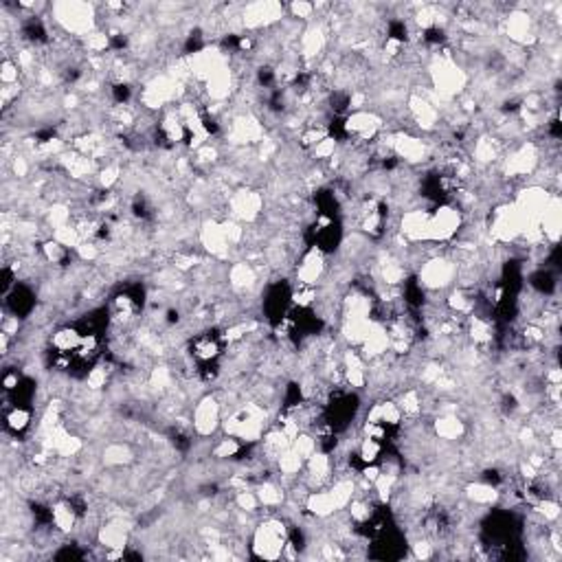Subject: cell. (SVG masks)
<instances>
[{
    "mask_svg": "<svg viewBox=\"0 0 562 562\" xmlns=\"http://www.w3.org/2000/svg\"><path fill=\"white\" fill-rule=\"evenodd\" d=\"M51 14L66 36H77L81 40L91 36L97 26L95 7L88 3H55L51 7Z\"/></svg>",
    "mask_w": 562,
    "mask_h": 562,
    "instance_id": "cell-1",
    "label": "cell"
},
{
    "mask_svg": "<svg viewBox=\"0 0 562 562\" xmlns=\"http://www.w3.org/2000/svg\"><path fill=\"white\" fill-rule=\"evenodd\" d=\"M288 543V527L281 518H264L253 531V553L261 560H277L283 556Z\"/></svg>",
    "mask_w": 562,
    "mask_h": 562,
    "instance_id": "cell-2",
    "label": "cell"
},
{
    "mask_svg": "<svg viewBox=\"0 0 562 562\" xmlns=\"http://www.w3.org/2000/svg\"><path fill=\"white\" fill-rule=\"evenodd\" d=\"M523 229H525V222L512 202H501L498 206H494L490 224H488V233L494 242H503V244L516 242L523 235Z\"/></svg>",
    "mask_w": 562,
    "mask_h": 562,
    "instance_id": "cell-3",
    "label": "cell"
},
{
    "mask_svg": "<svg viewBox=\"0 0 562 562\" xmlns=\"http://www.w3.org/2000/svg\"><path fill=\"white\" fill-rule=\"evenodd\" d=\"M418 279H420V286L428 292L446 290L457 279V266L448 255H433L422 264Z\"/></svg>",
    "mask_w": 562,
    "mask_h": 562,
    "instance_id": "cell-4",
    "label": "cell"
},
{
    "mask_svg": "<svg viewBox=\"0 0 562 562\" xmlns=\"http://www.w3.org/2000/svg\"><path fill=\"white\" fill-rule=\"evenodd\" d=\"M461 226H463V211H459L455 204H441L431 214L426 242L431 244L451 242Z\"/></svg>",
    "mask_w": 562,
    "mask_h": 562,
    "instance_id": "cell-5",
    "label": "cell"
},
{
    "mask_svg": "<svg viewBox=\"0 0 562 562\" xmlns=\"http://www.w3.org/2000/svg\"><path fill=\"white\" fill-rule=\"evenodd\" d=\"M194 431L200 437H211L222 426V404L220 398L214 393H206L198 400L191 418Z\"/></svg>",
    "mask_w": 562,
    "mask_h": 562,
    "instance_id": "cell-6",
    "label": "cell"
},
{
    "mask_svg": "<svg viewBox=\"0 0 562 562\" xmlns=\"http://www.w3.org/2000/svg\"><path fill=\"white\" fill-rule=\"evenodd\" d=\"M229 214L240 222H255L264 214V194L251 187H242L229 198Z\"/></svg>",
    "mask_w": 562,
    "mask_h": 562,
    "instance_id": "cell-7",
    "label": "cell"
},
{
    "mask_svg": "<svg viewBox=\"0 0 562 562\" xmlns=\"http://www.w3.org/2000/svg\"><path fill=\"white\" fill-rule=\"evenodd\" d=\"M391 152L408 165H420L431 156V145L408 132H393Z\"/></svg>",
    "mask_w": 562,
    "mask_h": 562,
    "instance_id": "cell-8",
    "label": "cell"
},
{
    "mask_svg": "<svg viewBox=\"0 0 562 562\" xmlns=\"http://www.w3.org/2000/svg\"><path fill=\"white\" fill-rule=\"evenodd\" d=\"M506 36L516 46H527V44L538 42V34L534 29V18L523 9L510 11V16L506 18Z\"/></svg>",
    "mask_w": 562,
    "mask_h": 562,
    "instance_id": "cell-9",
    "label": "cell"
},
{
    "mask_svg": "<svg viewBox=\"0 0 562 562\" xmlns=\"http://www.w3.org/2000/svg\"><path fill=\"white\" fill-rule=\"evenodd\" d=\"M242 26L246 29H269L273 24H279L283 18V5L279 3H255L249 5L242 14Z\"/></svg>",
    "mask_w": 562,
    "mask_h": 562,
    "instance_id": "cell-10",
    "label": "cell"
},
{
    "mask_svg": "<svg viewBox=\"0 0 562 562\" xmlns=\"http://www.w3.org/2000/svg\"><path fill=\"white\" fill-rule=\"evenodd\" d=\"M198 240L200 244L204 246V251L209 253L211 257L216 259H226L229 257V242L222 233V226H220V220H204L198 229Z\"/></svg>",
    "mask_w": 562,
    "mask_h": 562,
    "instance_id": "cell-11",
    "label": "cell"
},
{
    "mask_svg": "<svg viewBox=\"0 0 562 562\" xmlns=\"http://www.w3.org/2000/svg\"><path fill=\"white\" fill-rule=\"evenodd\" d=\"M389 347H391V338H389L387 325H384L382 321H371V328H369L365 341L361 343L363 361H378L382 356H387Z\"/></svg>",
    "mask_w": 562,
    "mask_h": 562,
    "instance_id": "cell-12",
    "label": "cell"
},
{
    "mask_svg": "<svg viewBox=\"0 0 562 562\" xmlns=\"http://www.w3.org/2000/svg\"><path fill=\"white\" fill-rule=\"evenodd\" d=\"M428 222H431V214L426 209H411L402 214L398 229L408 242H426Z\"/></svg>",
    "mask_w": 562,
    "mask_h": 562,
    "instance_id": "cell-13",
    "label": "cell"
},
{
    "mask_svg": "<svg viewBox=\"0 0 562 562\" xmlns=\"http://www.w3.org/2000/svg\"><path fill=\"white\" fill-rule=\"evenodd\" d=\"M325 271H328V264H325V255L321 249H310L303 257H301V266L297 269V281L299 286H312L316 288V283L323 279Z\"/></svg>",
    "mask_w": 562,
    "mask_h": 562,
    "instance_id": "cell-14",
    "label": "cell"
},
{
    "mask_svg": "<svg viewBox=\"0 0 562 562\" xmlns=\"http://www.w3.org/2000/svg\"><path fill=\"white\" fill-rule=\"evenodd\" d=\"M97 541L99 545H104L106 549H116L124 551L130 543V527L128 523H124V518H112L108 523H104L97 529Z\"/></svg>",
    "mask_w": 562,
    "mask_h": 562,
    "instance_id": "cell-15",
    "label": "cell"
},
{
    "mask_svg": "<svg viewBox=\"0 0 562 562\" xmlns=\"http://www.w3.org/2000/svg\"><path fill=\"white\" fill-rule=\"evenodd\" d=\"M538 226H541V233L545 242H549L551 246L558 244L560 240V229H562V204H560V198L558 194H553L545 206V211L538 220Z\"/></svg>",
    "mask_w": 562,
    "mask_h": 562,
    "instance_id": "cell-16",
    "label": "cell"
},
{
    "mask_svg": "<svg viewBox=\"0 0 562 562\" xmlns=\"http://www.w3.org/2000/svg\"><path fill=\"white\" fill-rule=\"evenodd\" d=\"M328 46V31L323 24H310L301 36V57L316 60V57Z\"/></svg>",
    "mask_w": 562,
    "mask_h": 562,
    "instance_id": "cell-17",
    "label": "cell"
},
{
    "mask_svg": "<svg viewBox=\"0 0 562 562\" xmlns=\"http://www.w3.org/2000/svg\"><path fill=\"white\" fill-rule=\"evenodd\" d=\"M229 286L238 292H246V290H253L255 283H257V271L251 261H235L231 269H229Z\"/></svg>",
    "mask_w": 562,
    "mask_h": 562,
    "instance_id": "cell-18",
    "label": "cell"
},
{
    "mask_svg": "<svg viewBox=\"0 0 562 562\" xmlns=\"http://www.w3.org/2000/svg\"><path fill=\"white\" fill-rule=\"evenodd\" d=\"M433 433L443 441H457L466 435V422L457 418V413H443V416L435 418Z\"/></svg>",
    "mask_w": 562,
    "mask_h": 562,
    "instance_id": "cell-19",
    "label": "cell"
},
{
    "mask_svg": "<svg viewBox=\"0 0 562 562\" xmlns=\"http://www.w3.org/2000/svg\"><path fill=\"white\" fill-rule=\"evenodd\" d=\"M463 494L470 503H475V506H481V508L494 506V503H498V498H501V492L496 490V486H492L488 481H470L463 488Z\"/></svg>",
    "mask_w": 562,
    "mask_h": 562,
    "instance_id": "cell-20",
    "label": "cell"
},
{
    "mask_svg": "<svg viewBox=\"0 0 562 562\" xmlns=\"http://www.w3.org/2000/svg\"><path fill=\"white\" fill-rule=\"evenodd\" d=\"M306 510L312 514V516H316V518H330V516H334L338 510H336V506H334V498H332V494L328 492V490H312L310 494H308V498H306Z\"/></svg>",
    "mask_w": 562,
    "mask_h": 562,
    "instance_id": "cell-21",
    "label": "cell"
},
{
    "mask_svg": "<svg viewBox=\"0 0 562 562\" xmlns=\"http://www.w3.org/2000/svg\"><path fill=\"white\" fill-rule=\"evenodd\" d=\"M77 510L71 501H57L53 503L51 508V518H53V525L57 527L60 534H71L77 525Z\"/></svg>",
    "mask_w": 562,
    "mask_h": 562,
    "instance_id": "cell-22",
    "label": "cell"
},
{
    "mask_svg": "<svg viewBox=\"0 0 562 562\" xmlns=\"http://www.w3.org/2000/svg\"><path fill=\"white\" fill-rule=\"evenodd\" d=\"M101 461L104 466L108 468H124V466H130L134 461V451L130 443H124V441H112L104 448L101 453Z\"/></svg>",
    "mask_w": 562,
    "mask_h": 562,
    "instance_id": "cell-23",
    "label": "cell"
},
{
    "mask_svg": "<svg viewBox=\"0 0 562 562\" xmlns=\"http://www.w3.org/2000/svg\"><path fill=\"white\" fill-rule=\"evenodd\" d=\"M255 494L259 498V506L264 508H281V503L286 498L283 488L275 481H259Z\"/></svg>",
    "mask_w": 562,
    "mask_h": 562,
    "instance_id": "cell-24",
    "label": "cell"
},
{
    "mask_svg": "<svg viewBox=\"0 0 562 562\" xmlns=\"http://www.w3.org/2000/svg\"><path fill=\"white\" fill-rule=\"evenodd\" d=\"M81 336L84 334H79L75 328H62L53 334L51 345H53V349H57V353H71V351L79 349Z\"/></svg>",
    "mask_w": 562,
    "mask_h": 562,
    "instance_id": "cell-25",
    "label": "cell"
},
{
    "mask_svg": "<svg viewBox=\"0 0 562 562\" xmlns=\"http://www.w3.org/2000/svg\"><path fill=\"white\" fill-rule=\"evenodd\" d=\"M328 492H330L332 498H334L336 510H345V508L349 506V501L356 496V483H353L351 479H347V477H341V479H336V481L328 488Z\"/></svg>",
    "mask_w": 562,
    "mask_h": 562,
    "instance_id": "cell-26",
    "label": "cell"
},
{
    "mask_svg": "<svg viewBox=\"0 0 562 562\" xmlns=\"http://www.w3.org/2000/svg\"><path fill=\"white\" fill-rule=\"evenodd\" d=\"M46 226L51 229V233L55 229H62V226H69L73 224L71 218H73V211H71V206L66 202H53L49 209H46Z\"/></svg>",
    "mask_w": 562,
    "mask_h": 562,
    "instance_id": "cell-27",
    "label": "cell"
},
{
    "mask_svg": "<svg viewBox=\"0 0 562 562\" xmlns=\"http://www.w3.org/2000/svg\"><path fill=\"white\" fill-rule=\"evenodd\" d=\"M306 466V461L294 453L292 448L283 451L279 457H277V468L281 472V477H288V479H294L301 472V468Z\"/></svg>",
    "mask_w": 562,
    "mask_h": 562,
    "instance_id": "cell-28",
    "label": "cell"
},
{
    "mask_svg": "<svg viewBox=\"0 0 562 562\" xmlns=\"http://www.w3.org/2000/svg\"><path fill=\"white\" fill-rule=\"evenodd\" d=\"M398 406L402 408V416L408 418H418L422 413V396L420 389H406L398 398Z\"/></svg>",
    "mask_w": 562,
    "mask_h": 562,
    "instance_id": "cell-29",
    "label": "cell"
},
{
    "mask_svg": "<svg viewBox=\"0 0 562 562\" xmlns=\"http://www.w3.org/2000/svg\"><path fill=\"white\" fill-rule=\"evenodd\" d=\"M147 382L156 391H169L174 387V371L167 365H156L147 373Z\"/></svg>",
    "mask_w": 562,
    "mask_h": 562,
    "instance_id": "cell-30",
    "label": "cell"
},
{
    "mask_svg": "<svg viewBox=\"0 0 562 562\" xmlns=\"http://www.w3.org/2000/svg\"><path fill=\"white\" fill-rule=\"evenodd\" d=\"M194 356L202 363H209V361H216L220 356V345L218 341H214L211 336H202L196 341L194 345Z\"/></svg>",
    "mask_w": 562,
    "mask_h": 562,
    "instance_id": "cell-31",
    "label": "cell"
},
{
    "mask_svg": "<svg viewBox=\"0 0 562 562\" xmlns=\"http://www.w3.org/2000/svg\"><path fill=\"white\" fill-rule=\"evenodd\" d=\"M51 235H53V240H55V242H60L66 251H75V249L84 242L81 233L75 229V224H69V226H62V229H55Z\"/></svg>",
    "mask_w": 562,
    "mask_h": 562,
    "instance_id": "cell-32",
    "label": "cell"
},
{
    "mask_svg": "<svg viewBox=\"0 0 562 562\" xmlns=\"http://www.w3.org/2000/svg\"><path fill=\"white\" fill-rule=\"evenodd\" d=\"M316 446H318V443H316V437L310 435L308 431H306V433H299L297 437L292 439V443H290V448H292L294 453H297L303 461H308V459L316 453Z\"/></svg>",
    "mask_w": 562,
    "mask_h": 562,
    "instance_id": "cell-33",
    "label": "cell"
},
{
    "mask_svg": "<svg viewBox=\"0 0 562 562\" xmlns=\"http://www.w3.org/2000/svg\"><path fill=\"white\" fill-rule=\"evenodd\" d=\"M121 181V165L119 163H106L97 171V183L101 189H112L116 183Z\"/></svg>",
    "mask_w": 562,
    "mask_h": 562,
    "instance_id": "cell-34",
    "label": "cell"
},
{
    "mask_svg": "<svg viewBox=\"0 0 562 562\" xmlns=\"http://www.w3.org/2000/svg\"><path fill=\"white\" fill-rule=\"evenodd\" d=\"M233 503H235V508H238L240 512H244V514H255L257 508H259V498H257V494L251 492V490H246V488L235 492Z\"/></svg>",
    "mask_w": 562,
    "mask_h": 562,
    "instance_id": "cell-35",
    "label": "cell"
},
{
    "mask_svg": "<svg viewBox=\"0 0 562 562\" xmlns=\"http://www.w3.org/2000/svg\"><path fill=\"white\" fill-rule=\"evenodd\" d=\"M7 428L14 431V433H22L24 428H29V422H31V413L22 406H14L9 413H7Z\"/></svg>",
    "mask_w": 562,
    "mask_h": 562,
    "instance_id": "cell-36",
    "label": "cell"
},
{
    "mask_svg": "<svg viewBox=\"0 0 562 562\" xmlns=\"http://www.w3.org/2000/svg\"><path fill=\"white\" fill-rule=\"evenodd\" d=\"M336 150H338V139L328 134L323 141H318V143L312 147V159H316V161H330V159H334Z\"/></svg>",
    "mask_w": 562,
    "mask_h": 562,
    "instance_id": "cell-37",
    "label": "cell"
},
{
    "mask_svg": "<svg viewBox=\"0 0 562 562\" xmlns=\"http://www.w3.org/2000/svg\"><path fill=\"white\" fill-rule=\"evenodd\" d=\"M382 453V446H380V439H373V437H363L361 443H358V457L363 463H376V459L380 457Z\"/></svg>",
    "mask_w": 562,
    "mask_h": 562,
    "instance_id": "cell-38",
    "label": "cell"
},
{
    "mask_svg": "<svg viewBox=\"0 0 562 562\" xmlns=\"http://www.w3.org/2000/svg\"><path fill=\"white\" fill-rule=\"evenodd\" d=\"M378 406H380V422L382 424L398 426L402 422V408L398 406V402L384 400V402H378Z\"/></svg>",
    "mask_w": 562,
    "mask_h": 562,
    "instance_id": "cell-39",
    "label": "cell"
},
{
    "mask_svg": "<svg viewBox=\"0 0 562 562\" xmlns=\"http://www.w3.org/2000/svg\"><path fill=\"white\" fill-rule=\"evenodd\" d=\"M242 451V441L238 439V437H224V439H220L218 441V446L214 448V457H218V459H231V457H235Z\"/></svg>",
    "mask_w": 562,
    "mask_h": 562,
    "instance_id": "cell-40",
    "label": "cell"
},
{
    "mask_svg": "<svg viewBox=\"0 0 562 562\" xmlns=\"http://www.w3.org/2000/svg\"><path fill=\"white\" fill-rule=\"evenodd\" d=\"M108 373H110V369H106V365L93 367L91 371H88V376H86V387L91 389V391L104 389L106 384H108Z\"/></svg>",
    "mask_w": 562,
    "mask_h": 562,
    "instance_id": "cell-41",
    "label": "cell"
},
{
    "mask_svg": "<svg viewBox=\"0 0 562 562\" xmlns=\"http://www.w3.org/2000/svg\"><path fill=\"white\" fill-rule=\"evenodd\" d=\"M22 71L18 66V62L14 60V57H5L3 60V71H0V81H3V86H14V84H20Z\"/></svg>",
    "mask_w": 562,
    "mask_h": 562,
    "instance_id": "cell-42",
    "label": "cell"
},
{
    "mask_svg": "<svg viewBox=\"0 0 562 562\" xmlns=\"http://www.w3.org/2000/svg\"><path fill=\"white\" fill-rule=\"evenodd\" d=\"M81 451H84V441H81L77 435H71V433H69V435L62 439L60 446H57L55 453L60 455V457H75V455H79Z\"/></svg>",
    "mask_w": 562,
    "mask_h": 562,
    "instance_id": "cell-43",
    "label": "cell"
},
{
    "mask_svg": "<svg viewBox=\"0 0 562 562\" xmlns=\"http://www.w3.org/2000/svg\"><path fill=\"white\" fill-rule=\"evenodd\" d=\"M81 42H84V49L88 53H104L110 46V38L104 31H93L91 36H86Z\"/></svg>",
    "mask_w": 562,
    "mask_h": 562,
    "instance_id": "cell-44",
    "label": "cell"
},
{
    "mask_svg": "<svg viewBox=\"0 0 562 562\" xmlns=\"http://www.w3.org/2000/svg\"><path fill=\"white\" fill-rule=\"evenodd\" d=\"M77 257L81 261H97L101 257V249L93 242V240H84L77 249H75Z\"/></svg>",
    "mask_w": 562,
    "mask_h": 562,
    "instance_id": "cell-45",
    "label": "cell"
},
{
    "mask_svg": "<svg viewBox=\"0 0 562 562\" xmlns=\"http://www.w3.org/2000/svg\"><path fill=\"white\" fill-rule=\"evenodd\" d=\"M9 169H11V174L16 176V179H26L29 176V171H31V163H29V159L26 156H22V154H16L14 159H9Z\"/></svg>",
    "mask_w": 562,
    "mask_h": 562,
    "instance_id": "cell-46",
    "label": "cell"
},
{
    "mask_svg": "<svg viewBox=\"0 0 562 562\" xmlns=\"http://www.w3.org/2000/svg\"><path fill=\"white\" fill-rule=\"evenodd\" d=\"M314 11H316V7H314L312 3H303V0H299V3H292V5H290V14H292V18H299V20H310Z\"/></svg>",
    "mask_w": 562,
    "mask_h": 562,
    "instance_id": "cell-47",
    "label": "cell"
},
{
    "mask_svg": "<svg viewBox=\"0 0 562 562\" xmlns=\"http://www.w3.org/2000/svg\"><path fill=\"white\" fill-rule=\"evenodd\" d=\"M411 547H413V558H418V560H428L435 556L433 545L428 541H416Z\"/></svg>",
    "mask_w": 562,
    "mask_h": 562,
    "instance_id": "cell-48",
    "label": "cell"
},
{
    "mask_svg": "<svg viewBox=\"0 0 562 562\" xmlns=\"http://www.w3.org/2000/svg\"><path fill=\"white\" fill-rule=\"evenodd\" d=\"M18 382H20V378H18V371H7V373H5V380H3V384H5V391H7V393L16 391V389H18Z\"/></svg>",
    "mask_w": 562,
    "mask_h": 562,
    "instance_id": "cell-49",
    "label": "cell"
}]
</instances>
